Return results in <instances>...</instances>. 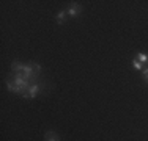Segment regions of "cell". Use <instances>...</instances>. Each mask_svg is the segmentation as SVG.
<instances>
[{
  "instance_id": "cell-1",
  "label": "cell",
  "mask_w": 148,
  "mask_h": 141,
  "mask_svg": "<svg viewBox=\"0 0 148 141\" xmlns=\"http://www.w3.org/2000/svg\"><path fill=\"white\" fill-rule=\"evenodd\" d=\"M41 86H43L41 83H32L30 86H29V89H27L25 93L22 94V96H24V97H27V99L35 97V96H36V94L41 91Z\"/></svg>"
},
{
  "instance_id": "cell-2",
  "label": "cell",
  "mask_w": 148,
  "mask_h": 141,
  "mask_svg": "<svg viewBox=\"0 0 148 141\" xmlns=\"http://www.w3.org/2000/svg\"><path fill=\"white\" fill-rule=\"evenodd\" d=\"M80 9H82V8H80V5H79V3H73V5H71V8L68 9V14L74 17V16H77V14L80 13Z\"/></svg>"
},
{
  "instance_id": "cell-3",
  "label": "cell",
  "mask_w": 148,
  "mask_h": 141,
  "mask_svg": "<svg viewBox=\"0 0 148 141\" xmlns=\"http://www.w3.org/2000/svg\"><path fill=\"white\" fill-rule=\"evenodd\" d=\"M44 140L46 141H60V136L57 135L55 132H46V135H44Z\"/></svg>"
},
{
  "instance_id": "cell-4",
  "label": "cell",
  "mask_w": 148,
  "mask_h": 141,
  "mask_svg": "<svg viewBox=\"0 0 148 141\" xmlns=\"http://www.w3.org/2000/svg\"><path fill=\"white\" fill-rule=\"evenodd\" d=\"M137 60H139L140 63H148V55H145L143 52H140V54H137Z\"/></svg>"
},
{
  "instance_id": "cell-5",
  "label": "cell",
  "mask_w": 148,
  "mask_h": 141,
  "mask_svg": "<svg viewBox=\"0 0 148 141\" xmlns=\"http://www.w3.org/2000/svg\"><path fill=\"white\" fill-rule=\"evenodd\" d=\"M65 17H66V11H60L57 14V22L58 24H63V22H65Z\"/></svg>"
},
{
  "instance_id": "cell-6",
  "label": "cell",
  "mask_w": 148,
  "mask_h": 141,
  "mask_svg": "<svg viewBox=\"0 0 148 141\" xmlns=\"http://www.w3.org/2000/svg\"><path fill=\"white\" fill-rule=\"evenodd\" d=\"M132 66H134L136 69H142V63H140L139 60H134V61H132Z\"/></svg>"
},
{
  "instance_id": "cell-7",
  "label": "cell",
  "mask_w": 148,
  "mask_h": 141,
  "mask_svg": "<svg viewBox=\"0 0 148 141\" xmlns=\"http://www.w3.org/2000/svg\"><path fill=\"white\" fill-rule=\"evenodd\" d=\"M143 77H145V82L148 83V69H143Z\"/></svg>"
}]
</instances>
